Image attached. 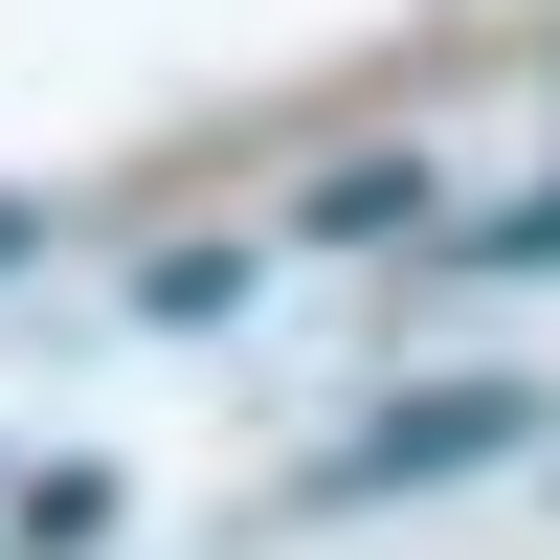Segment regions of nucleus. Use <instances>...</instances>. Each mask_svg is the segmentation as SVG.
<instances>
[{
  "mask_svg": "<svg viewBox=\"0 0 560 560\" xmlns=\"http://www.w3.org/2000/svg\"><path fill=\"white\" fill-rule=\"evenodd\" d=\"M0 247H23V202H0Z\"/></svg>",
  "mask_w": 560,
  "mask_h": 560,
  "instance_id": "20e7f679",
  "label": "nucleus"
},
{
  "mask_svg": "<svg viewBox=\"0 0 560 560\" xmlns=\"http://www.w3.org/2000/svg\"><path fill=\"white\" fill-rule=\"evenodd\" d=\"M516 427H538L516 382H427V404H404L382 448H337V493H448V471H493V448H516Z\"/></svg>",
  "mask_w": 560,
  "mask_h": 560,
  "instance_id": "f257e3e1",
  "label": "nucleus"
},
{
  "mask_svg": "<svg viewBox=\"0 0 560 560\" xmlns=\"http://www.w3.org/2000/svg\"><path fill=\"white\" fill-rule=\"evenodd\" d=\"M448 269H560V202H516V224H471Z\"/></svg>",
  "mask_w": 560,
  "mask_h": 560,
  "instance_id": "7ed1b4c3",
  "label": "nucleus"
},
{
  "mask_svg": "<svg viewBox=\"0 0 560 560\" xmlns=\"http://www.w3.org/2000/svg\"><path fill=\"white\" fill-rule=\"evenodd\" d=\"M314 224H337V247H382V224L427 247V224H448V179H427V158H359V179H314Z\"/></svg>",
  "mask_w": 560,
  "mask_h": 560,
  "instance_id": "f03ea898",
  "label": "nucleus"
}]
</instances>
